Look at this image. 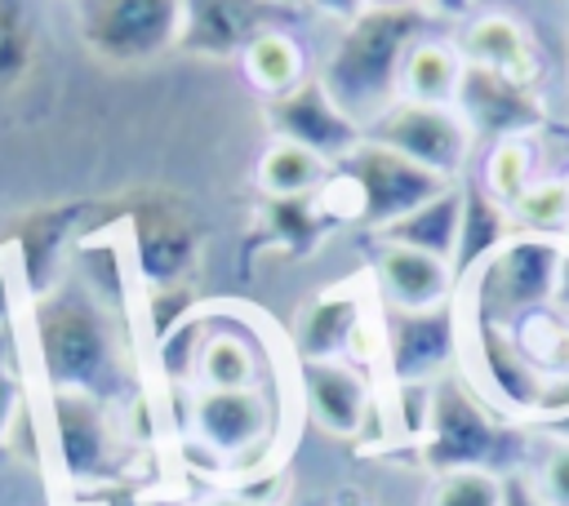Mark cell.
<instances>
[{
	"instance_id": "cell-1",
	"label": "cell",
	"mask_w": 569,
	"mask_h": 506,
	"mask_svg": "<svg viewBox=\"0 0 569 506\" xmlns=\"http://www.w3.org/2000/svg\"><path fill=\"white\" fill-rule=\"evenodd\" d=\"M31 351L49 391H76L111 404L124 382V342L102 297L76 280L40 289L31 302Z\"/></svg>"
},
{
	"instance_id": "cell-2",
	"label": "cell",
	"mask_w": 569,
	"mask_h": 506,
	"mask_svg": "<svg viewBox=\"0 0 569 506\" xmlns=\"http://www.w3.org/2000/svg\"><path fill=\"white\" fill-rule=\"evenodd\" d=\"M436 9H360L351 22L338 27L329 53L316 67V80L338 102L347 120L373 124L400 98V67L409 49L431 31Z\"/></svg>"
},
{
	"instance_id": "cell-3",
	"label": "cell",
	"mask_w": 569,
	"mask_h": 506,
	"mask_svg": "<svg viewBox=\"0 0 569 506\" xmlns=\"http://www.w3.org/2000/svg\"><path fill=\"white\" fill-rule=\"evenodd\" d=\"M413 444L436 475H445V470H498V475L525 470V444H520V431L511 426V417H502L458 373H449L431 386L427 426Z\"/></svg>"
},
{
	"instance_id": "cell-4",
	"label": "cell",
	"mask_w": 569,
	"mask_h": 506,
	"mask_svg": "<svg viewBox=\"0 0 569 506\" xmlns=\"http://www.w3.org/2000/svg\"><path fill=\"white\" fill-rule=\"evenodd\" d=\"M449 182L436 178L431 169L405 160L400 151L373 142V138H360L329 173L325 191L329 195H347L342 204H333L329 213L338 217H351V222H365L369 231H382L387 222L405 217L409 209H418L422 200H431L436 191H445Z\"/></svg>"
},
{
	"instance_id": "cell-5",
	"label": "cell",
	"mask_w": 569,
	"mask_h": 506,
	"mask_svg": "<svg viewBox=\"0 0 569 506\" xmlns=\"http://www.w3.org/2000/svg\"><path fill=\"white\" fill-rule=\"evenodd\" d=\"M76 31L102 62H156L182 40V0H76Z\"/></svg>"
},
{
	"instance_id": "cell-6",
	"label": "cell",
	"mask_w": 569,
	"mask_h": 506,
	"mask_svg": "<svg viewBox=\"0 0 569 506\" xmlns=\"http://www.w3.org/2000/svg\"><path fill=\"white\" fill-rule=\"evenodd\" d=\"M365 138L400 151L405 160L431 169L445 182H458L471 173L476 133L458 115V107H422L409 98H396L373 124H365Z\"/></svg>"
},
{
	"instance_id": "cell-7",
	"label": "cell",
	"mask_w": 569,
	"mask_h": 506,
	"mask_svg": "<svg viewBox=\"0 0 569 506\" xmlns=\"http://www.w3.org/2000/svg\"><path fill=\"white\" fill-rule=\"evenodd\" d=\"M382 355L396 386H431L449 377L462 360V315L458 302L436 311H387L382 306Z\"/></svg>"
},
{
	"instance_id": "cell-8",
	"label": "cell",
	"mask_w": 569,
	"mask_h": 506,
	"mask_svg": "<svg viewBox=\"0 0 569 506\" xmlns=\"http://www.w3.org/2000/svg\"><path fill=\"white\" fill-rule=\"evenodd\" d=\"M298 360H351L369 364V355H382V320L369 315L365 297L351 284H333L307 302L293 328Z\"/></svg>"
},
{
	"instance_id": "cell-9",
	"label": "cell",
	"mask_w": 569,
	"mask_h": 506,
	"mask_svg": "<svg viewBox=\"0 0 569 506\" xmlns=\"http://www.w3.org/2000/svg\"><path fill=\"white\" fill-rule=\"evenodd\" d=\"M187 426L196 444H204L222 462H244L253 457L276 426V404L262 386L244 391H191Z\"/></svg>"
},
{
	"instance_id": "cell-10",
	"label": "cell",
	"mask_w": 569,
	"mask_h": 506,
	"mask_svg": "<svg viewBox=\"0 0 569 506\" xmlns=\"http://www.w3.org/2000/svg\"><path fill=\"white\" fill-rule=\"evenodd\" d=\"M53 408V448L62 475L76 484H102L120 466V435L102 399L76 391H49Z\"/></svg>"
},
{
	"instance_id": "cell-11",
	"label": "cell",
	"mask_w": 569,
	"mask_h": 506,
	"mask_svg": "<svg viewBox=\"0 0 569 506\" xmlns=\"http://www.w3.org/2000/svg\"><path fill=\"white\" fill-rule=\"evenodd\" d=\"M293 4L280 0H182V53L240 58L267 27H289Z\"/></svg>"
},
{
	"instance_id": "cell-12",
	"label": "cell",
	"mask_w": 569,
	"mask_h": 506,
	"mask_svg": "<svg viewBox=\"0 0 569 506\" xmlns=\"http://www.w3.org/2000/svg\"><path fill=\"white\" fill-rule=\"evenodd\" d=\"M369 280L387 311H436V306L458 302L453 262L409 249V244H391V240H373Z\"/></svg>"
},
{
	"instance_id": "cell-13",
	"label": "cell",
	"mask_w": 569,
	"mask_h": 506,
	"mask_svg": "<svg viewBox=\"0 0 569 506\" xmlns=\"http://www.w3.org/2000/svg\"><path fill=\"white\" fill-rule=\"evenodd\" d=\"M298 395L311 426H320L333 439H360L373 417L369 373L351 360H302Z\"/></svg>"
},
{
	"instance_id": "cell-14",
	"label": "cell",
	"mask_w": 569,
	"mask_h": 506,
	"mask_svg": "<svg viewBox=\"0 0 569 506\" xmlns=\"http://www.w3.org/2000/svg\"><path fill=\"white\" fill-rule=\"evenodd\" d=\"M267 120H271V138L298 142V146L325 155L329 164H338L365 138L360 124L338 111V102L325 93V84L316 75L307 84H298L293 93L267 102Z\"/></svg>"
},
{
	"instance_id": "cell-15",
	"label": "cell",
	"mask_w": 569,
	"mask_h": 506,
	"mask_svg": "<svg viewBox=\"0 0 569 506\" xmlns=\"http://www.w3.org/2000/svg\"><path fill=\"white\" fill-rule=\"evenodd\" d=\"M458 53L467 67H480L507 84H520V89H538V80H542L538 44H533L529 27L507 9H485V13L467 18Z\"/></svg>"
},
{
	"instance_id": "cell-16",
	"label": "cell",
	"mask_w": 569,
	"mask_h": 506,
	"mask_svg": "<svg viewBox=\"0 0 569 506\" xmlns=\"http://www.w3.org/2000/svg\"><path fill=\"white\" fill-rule=\"evenodd\" d=\"M458 115L467 120V129L480 138H516V133H533L542 124V93L538 89H520V84H507L480 67H467L462 71V84H458Z\"/></svg>"
},
{
	"instance_id": "cell-17",
	"label": "cell",
	"mask_w": 569,
	"mask_h": 506,
	"mask_svg": "<svg viewBox=\"0 0 569 506\" xmlns=\"http://www.w3.org/2000/svg\"><path fill=\"white\" fill-rule=\"evenodd\" d=\"M191 377H196V391H244V386H262V351H258L253 333L231 328V324L196 328V342H191Z\"/></svg>"
},
{
	"instance_id": "cell-18",
	"label": "cell",
	"mask_w": 569,
	"mask_h": 506,
	"mask_svg": "<svg viewBox=\"0 0 569 506\" xmlns=\"http://www.w3.org/2000/svg\"><path fill=\"white\" fill-rule=\"evenodd\" d=\"M236 62H240L244 80H249L267 102L293 93L298 84H307V80L316 75L311 53H307V44H302V36H298L293 27H267L262 36H253V40L244 44V53H240Z\"/></svg>"
},
{
	"instance_id": "cell-19",
	"label": "cell",
	"mask_w": 569,
	"mask_h": 506,
	"mask_svg": "<svg viewBox=\"0 0 569 506\" xmlns=\"http://www.w3.org/2000/svg\"><path fill=\"white\" fill-rule=\"evenodd\" d=\"M458 226H462V178L449 182L445 191H436L431 200H422L418 209H409L405 217H396L382 231H373V240L409 244V249H422V253H436V257L453 262Z\"/></svg>"
},
{
	"instance_id": "cell-20",
	"label": "cell",
	"mask_w": 569,
	"mask_h": 506,
	"mask_svg": "<svg viewBox=\"0 0 569 506\" xmlns=\"http://www.w3.org/2000/svg\"><path fill=\"white\" fill-rule=\"evenodd\" d=\"M333 164L298 142H284V138H271L253 164V182L267 200L276 204H293V200H311L325 191Z\"/></svg>"
},
{
	"instance_id": "cell-21",
	"label": "cell",
	"mask_w": 569,
	"mask_h": 506,
	"mask_svg": "<svg viewBox=\"0 0 569 506\" xmlns=\"http://www.w3.org/2000/svg\"><path fill=\"white\" fill-rule=\"evenodd\" d=\"M462 71H467V62H462L458 44L445 40V36H436V31H427L409 49V58L400 67V98L422 102V107H453L458 102Z\"/></svg>"
},
{
	"instance_id": "cell-22",
	"label": "cell",
	"mask_w": 569,
	"mask_h": 506,
	"mask_svg": "<svg viewBox=\"0 0 569 506\" xmlns=\"http://www.w3.org/2000/svg\"><path fill=\"white\" fill-rule=\"evenodd\" d=\"M467 178L489 200H498L502 209H511L525 195V186L538 178V146H533V138L529 133H516V138L485 142V151H480V160L471 164Z\"/></svg>"
},
{
	"instance_id": "cell-23",
	"label": "cell",
	"mask_w": 569,
	"mask_h": 506,
	"mask_svg": "<svg viewBox=\"0 0 569 506\" xmlns=\"http://www.w3.org/2000/svg\"><path fill=\"white\" fill-rule=\"evenodd\" d=\"M511 235H516L511 213H507L498 200H489L471 178H462V226H458V249H453L458 284H462V275H471L493 249H502Z\"/></svg>"
},
{
	"instance_id": "cell-24",
	"label": "cell",
	"mask_w": 569,
	"mask_h": 506,
	"mask_svg": "<svg viewBox=\"0 0 569 506\" xmlns=\"http://www.w3.org/2000/svg\"><path fill=\"white\" fill-rule=\"evenodd\" d=\"M507 213L520 235L565 240L569 235V182L560 173H538Z\"/></svg>"
},
{
	"instance_id": "cell-25",
	"label": "cell",
	"mask_w": 569,
	"mask_h": 506,
	"mask_svg": "<svg viewBox=\"0 0 569 506\" xmlns=\"http://www.w3.org/2000/svg\"><path fill=\"white\" fill-rule=\"evenodd\" d=\"M191 257V231L169 222V217H151L138 231V262L151 280H173Z\"/></svg>"
},
{
	"instance_id": "cell-26",
	"label": "cell",
	"mask_w": 569,
	"mask_h": 506,
	"mask_svg": "<svg viewBox=\"0 0 569 506\" xmlns=\"http://www.w3.org/2000/svg\"><path fill=\"white\" fill-rule=\"evenodd\" d=\"M31 18L22 0H0V98L27 75L31 67Z\"/></svg>"
},
{
	"instance_id": "cell-27",
	"label": "cell",
	"mask_w": 569,
	"mask_h": 506,
	"mask_svg": "<svg viewBox=\"0 0 569 506\" xmlns=\"http://www.w3.org/2000/svg\"><path fill=\"white\" fill-rule=\"evenodd\" d=\"M507 475L498 470H445L431 484L427 506H502Z\"/></svg>"
},
{
	"instance_id": "cell-28",
	"label": "cell",
	"mask_w": 569,
	"mask_h": 506,
	"mask_svg": "<svg viewBox=\"0 0 569 506\" xmlns=\"http://www.w3.org/2000/svg\"><path fill=\"white\" fill-rule=\"evenodd\" d=\"M525 470L547 506H569V439H547L538 462Z\"/></svg>"
},
{
	"instance_id": "cell-29",
	"label": "cell",
	"mask_w": 569,
	"mask_h": 506,
	"mask_svg": "<svg viewBox=\"0 0 569 506\" xmlns=\"http://www.w3.org/2000/svg\"><path fill=\"white\" fill-rule=\"evenodd\" d=\"M18 417H22V373H18L9 337L0 333V453L13 444Z\"/></svg>"
},
{
	"instance_id": "cell-30",
	"label": "cell",
	"mask_w": 569,
	"mask_h": 506,
	"mask_svg": "<svg viewBox=\"0 0 569 506\" xmlns=\"http://www.w3.org/2000/svg\"><path fill=\"white\" fill-rule=\"evenodd\" d=\"M502 506H547V502H542V493L533 488L529 470H516V475H507V493H502Z\"/></svg>"
},
{
	"instance_id": "cell-31",
	"label": "cell",
	"mask_w": 569,
	"mask_h": 506,
	"mask_svg": "<svg viewBox=\"0 0 569 506\" xmlns=\"http://www.w3.org/2000/svg\"><path fill=\"white\" fill-rule=\"evenodd\" d=\"M311 13H320V18H333L338 27L342 22H351L360 9H369V0H302Z\"/></svg>"
},
{
	"instance_id": "cell-32",
	"label": "cell",
	"mask_w": 569,
	"mask_h": 506,
	"mask_svg": "<svg viewBox=\"0 0 569 506\" xmlns=\"http://www.w3.org/2000/svg\"><path fill=\"white\" fill-rule=\"evenodd\" d=\"M209 506H271V502H262V497H249V493H222V497H213Z\"/></svg>"
},
{
	"instance_id": "cell-33",
	"label": "cell",
	"mask_w": 569,
	"mask_h": 506,
	"mask_svg": "<svg viewBox=\"0 0 569 506\" xmlns=\"http://www.w3.org/2000/svg\"><path fill=\"white\" fill-rule=\"evenodd\" d=\"M431 9H436L440 18H467L471 0H431Z\"/></svg>"
},
{
	"instance_id": "cell-34",
	"label": "cell",
	"mask_w": 569,
	"mask_h": 506,
	"mask_svg": "<svg viewBox=\"0 0 569 506\" xmlns=\"http://www.w3.org/2000/svg\"><path fill=\"white\" fill-rule=\"evenodd\" d=\"M547 439H569V413L565 417H556V422H547V426H538Z\"/></svg>"
},
{
	"instance_id": "cell-35",
	"label": "cell",
	"mask_w": 569,
	"mask_h": 506,
	"mask_svg": "<svg viewBox=\"0 0 569 506\" xmlns=\"http://www.w3.org/2000/svg\"><path fill=\"white\" fill-rule=\"evenodd\" d=\"M378 9H431V0H369Z\"/></svg>"
},
{
	"instance_id": "cell-36",
	"label": "cell",
	"mask_w": 569,
	"mask_h": 506,
	"mask_svg": "<svg viewBox=\"0 0 569 506\" xmlns=\"http://www.w3.org/2000/svg\"><path fill=\"white\" fill-rule=\"evenodd\" d=\"M102 506H151V502H142V497H107Z\"/></svg>"
},
{
	"instance_id": "cell-37",
	"label": "cell",
	"mask_w": 569,
	"mask_h": 506,
	"mask_svg": "<svg viewBox=\"0 0 569 506\" xmlns=\"http://www.w3.org/2000/svg\"><path fill=\"white\" fill-rule=\"evenodd\" d=\"M280 4H293V0H280Z\"/></svg>"
},
{
	"instance_id": "cell-38",
	"label": "cell",
	"mask_w": 569,
	"mask_h": 506,
	"mask_svg": "<svg viewBox=\"0 0 569 506\" xmlns=\"http://www.w3.org/2000/svg\"><path fill=\"white\" fill-rule=\"evenodd\" d=\"M565 182H569V173H565Z\"/></svg>"
}]
</instances>
